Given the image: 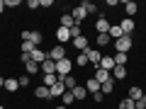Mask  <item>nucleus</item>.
<instances>
[{
	"label": "nucleus",
	"mask_w": 146,
	"mask_h": 109,
	"mask_svg": "<svg viewBox=\"0 0 146 109\" xmlns=\"http://www.w3.org/2000/svg\"><path fill=\"white\" fill-rule=\"evenodd\" d=\"M71 92H73V97H76V99H85V97H88V90H85V85H76Z\"/></svg>",
	"instance_id": "18"
},
{
	"label": "nucleus",
	"mask_w": 146,
	"mask_h": 109,
	"mask_svg": "<svg viewBox=\"0 0 146 109\" xmlns=\"http://www.w3.org/2000/svg\"><path fill=\"white\" fill-rule=\"evenodd\" d=\"M63 85H66V90H73L76 85H78V80H76V75H66V78H63Z\"/></svg>",
	"instance_id": "25"
},
{
	"label": "nucleus",
	"mask_w": 146,
	"mask_h": 109,
	"mask_svg": "<svg viewBox=\"0 0 146 109\" xmlns=\"http://www.w3.org/2000/svg\"><path fill=\"white\" fill-rule=\"evenodd\" d=\"M107 44H112L110 34H98V46H107Z\"/></svg>",
	"instance_id": "30"
},
{
	"label": "nucleus",
	"mask_w": 146,
	"mask_h": 109,
	"mask_svg": "<svg viewBox=\"0 0 146 109\" xmlns=\"http://www.w3.org/2000/svg\"><path fill=\"white\" fill-rule=\"evenodd\" d=\"M27 7H32V10H36V7H39V0H29V3H27Z\"/></svg>",
	"instance_id": "39"
},
{
	"label": "nucleus",
	"mask_w": 146,
	"mask_h": 109,
	"mask_svg": "<svg viewBox=\"0 0 146 109\" xmlns=\"http://www.w3.org/2000/svg\"><path fill=\"white\" fill-rule=\"evenodd\" d=\"M112 78H115V80H124V78H127V68H124V66H115Z\"/></svg>",
	"instance_id": "23"
},
{
	"label": "nucleus",
	"mask_w": 146,
	"mask_h": 109,
	"mask_svg": "<svg viewBox=\"0 0 146 109\" xmlns=\"http://www.w3.org/2000/svg\"><path fill=\"white\" fill-rule=\"evenodd\" d=\"M127 97L136 102V99H141V97H144V90H141L139 85H131V87H129V95H127Z\"/></svg>",
	"instance_id": "16"
},
{
	"label": "nucleus",
	"mask_w": 146,
	"mask_h": 109,
	"mask_svg": "<svg viewBox=\"0 0 146 109\" xmlns=\"http://www.w3.org/2000/svg\"><path fill=\"white\" fill-rule=\"evenodd\" d=\"M54 109H66V107H63V104H58V107H54Z\"/></svg>",
	"instance_id": "43"
},
{
	"label": "nucleus",
	"mask_w": 146,
	"mask_h": 109,
	"mask_svg": "<svg viewBox=\"0 0 146 109\" xmlns=\"http://www.w3.org/2000/svg\"><path fill=\"white\" fill-rule=\"evenodd\" d=\"M39 7H51V0H39Z\"/></svg>",
	"instance_id": "40"
},
{
	"label": "nucleus",
	"mask_w": 146,
	"mask_h": 109,
	"mask_svg": "<svg viewBox=\"0 0 146 109\" xmlns=\"http://www.w3.org/2000/svg\"><path fill=\"white\" fill-rule=\"evenodd\" d=\"M49 90H51V97H63V92H66V85L58 80V83H56V85H51Z\"/></svg>",
	"instance_id": "15"
},
{
	"label": "nucleus",
	"mask_w": 146,
	"mask_h": 109,
	"mask_svg": "<svg viewBox=\"0 0 146 109\" xmlns=\"http://www.w3.org/2000/svg\"><path fill=\"white\" fill-rule=\"evenodd\" d=\"M115 66H127V61H129V53H115Z\"/></svg>",
	"instance_id": "24"
},
{
	"label": "nucleus",
	"mask_w": 146,
	"mask_h": 109,
	"mask_svg": "<svg viewBox=\"0 0 146 109\" xmlns=\"http://www.w3.org/2000/svg\"><path fill=\"white\" fill-rule=\"evenodd\" d=\"M39 70H42L44 75H56V63H54L51 58H46V61L39 66Z\"/></svg>",
	"instance_id": "9"
},
{
	"label": "nucleus",
	"mask_w": 146,
	"mask_h": 109,
	"mask_svg": "<svg viewBox=\"0 0 146 109\" xmlns=\"http://www.w3.org/2000/svg\"><path fill=\"white\" fill-rule=\"evenodd\" d=\"M5 7H20V0H5Z\"/></svg>",
	"instance_id": "38"
},
{
	"label": "nucleus",
	"mask_w": 146,
	"mask_h": 109,
	"mask_svg": "<svg viewBox=\"0 0 146 109\" xmlns=\"http://www.w3.org/2000/svg\"><path fill=\"white\" fill-rule=\"evenodd\" d=\"M85 56H88V63H93L95 68L100 66V61H102V53H100V49H88V51H83Z\"/></svg>",
	"instance_id": "4"
},
{
	"label": "nucleus",
	"mask_w": 146,
	"mask_h": 109,
	"mask_svg": "<svg viewBox=\"0 0 146 109\" xmlns=\"http://www.w3.org/2000/svg\"><path fill=\"white\" fill-rule=\"evenodd\" d=\"M98 68H102V70H110V73H112V70H115V58H112V56H102V61H100Z\"/></svg>",
	"instance_id": "13"
},
{
	"label": "nucleus",
	"mask_w": 146,
	"mask_h": 109,
	"mask_svg": "<svg viewBox=\"0 0 146 109\" xmlns=\"http://www.w3.org/2000/svg\"><path fill=\"white\" fill-rule=\"evenodd\" d=\"M17 83H20V87H27V85L32 83V78H29V75L25 73V75H20V78H17Z\"/></svg>",
	"instance_id": "35"
},
{
	"label": "nucleus",
	"mask_w": 146,
	"mask_h": 109,
	"mask_svg": "<svg viewBox=\"0 0 146 109\" xmlns=\"http://www.w3.org/2000/svg\"><path fill=\"white\" fill-rule=\"evenodd\" d=\"M134 109H146V95H144L141 99H136V102H134Z\"/></svg>",
	"instance_id": "36"
},
{
	"label": "nucleus",
	"mask_w": 146,
	"mask_h": 109,
	"mask_svg": "<svg viewBox=\"0 0 146 109\" xmlns=\"http://www.w3.org/2000/svg\"><path fill=\"white\" fill-rule=\"evenodd\" d=\"M73 99H76V97H73V92H71V90H66V92H63V97H61V104H63V107H68Z\"/></svg>",
	"instance_id": "28"
},
{
	"label": "nucleus",
	"mask_w": 146,
	"mask_h": 109,
	"mask_svg": "<svg viewBox=\"0 0 146 109\" xmlns=\"http://www.w3.org/2000/svg\"><path fill=\"white\" fill-rule=\"evenodd\" d=\"M85 90H88V95H95V92H100V83L95 78H88V83H85Z\"/></svg>",
	"instance_id": "17"
},
{
	"label": "nucleus",
	"mask_w": 146,
	"mask_h": 109,
	"mask_svg": "<svg viewBox=\"0 0 146 109\" xmlns=\"http://www.w3.org/2000/svg\"><path fill=\"white\" fill-rule=\"evenodd\" d=\"M5 90H7V92H17V90H20L17 78H5Z\"/></svg>",
	"instance_id": "19"
},
{
	"label": "nucleus",
	"mask_w": 146,
	"mask_h": 109,
	"mask_svg": "<svg viewBox=\"0 0 146 109\" xmlns=\"http://www.w3.org/2000/svg\"><path fill=\"white\" fill-rule=\"evenodd\" d=\"M73 49H78L80 53H83V51H88V49H90L88 36H76V39H73Z\"/></svg>",
	"instance_id": "7"
},
{
	"label": "nucleus",
	"mask_w": 146,
	"mask_h": 109,
	"mask_svg": "<svg viewBox=\"0 0 146 109\" xmlns=\"http://www.w3.org/2000/svg\"><path fill=\"white\" fill-rule=\"evenodd\" d=\"M115 53H129L131 51V36H119L117 41H112Z\"/></svg>",
	"instance_id": "1"
},
{
	"label": "nucleus",
	"mask_w": 146,
	"mask_h": 109,
	"mask_svg": "<svg viewBox=\"0 0 146 109\" xmlns=\"http://www.w3.org/2000/svg\"><path fill=\"white\" fill-rule=\"evenodd\" d=\"M22 41H32L36 49H39V44L44 41V34H42V32H36V29H34V32L27 29V32H22Z\"/></svg>",
	"instance_id": "2"
},
{
	"label": "nucleus",
	"mask_w": 146,
	"mask_h": 109,
	"mask_svg": "<svg viewBox=\"0 0 146 109\" xmlns=\"http://www.w3.org/2000/svg\"><path fill=\"white\" fill-rule=\"evenodd\" d=\"M25 73L27 75H36V73H39V63H34V61H29V63H25Z\"/></svg>",
	"instance_id": "22"
},
{
	"label": "nucleus",
	"mask_w": 146,
	"mask_h": 109,
	"mask_svg": "<svg viewBox=\"0 0 146 109\" xmlns=\"http://www.w3.org/2000/svg\"><path fill=\"white\" fill-rule=\"evenodd\" d=\"M73 24H76V22H73V17H71V15H61V27H66V29H71Z\"/></svg>",
	"instance_id": "29"
},
{
	"label": "nucleus",
	"mask_w": 146,
	"mask_h": 109,
	"mask_svg": "<svg viewBox=\"0 0 146 109\" xmlns=\"http://www.w3.org/2000/svg\"><path fill=\"white\" fill-rule=\"evenodd\" d=\"M117 109H134V99H129V97H124L119 104H117Z\"/></svg>",
	"instance_id": "27"
},
{
	"label": "nucleus",
	"mask_w": 146,
	"mask_h": 109,
	"mask_svg": "<svg viewBox=\"0 0 146 109\" xmlns=\"http://www.w3.org/2000/svg\"><path fill=\"white\" fill-rule=\"evenodd\" d=\"M20 49H22V53H32L36 46H34L32 41H22V44H20Z\"/></svg>",
	"instance_id": "31"
},
{
	"label": "nucleus",
	"mask_w": 146,
	"mask_h": 109,
	"mask_svg": "<svg viewBox=\"0 0 146 109\" xmlns=\"http://www.w3.org/2000/svg\"><path fill=\"white\" fill-rule=\"evenodd\" d=\"M136 10H139V5H136L134 0H127V3H124V12H127V17H131V20H134Z\"/></svg>",
	"instance_id": "14"
},
{
	"label": "nucleus",
	"mask_w": 146,
	"mask_h": 109,
	"mask_svg": "<svg viewBox=\"0 0 146 109\" xmlns=\"http://www.w3.org/2000/svg\"><path fill=\"white\" fill-rule=\"evenodd\" d=\"M112 90H115V78H112V80H107V83H102V85H100V92H102L105 97H107V95H112Z\"/></svg>",
	"instance_id": "20"
},
{
	"label": "nucleus",
	"mask_w": 146,
	"mask_h": 109,
	"mask_svg": "<svg viewBox=\"0 0 146 109\" xmlns=\"http://www.w3.org/2000/svg\"><path fill=\"white\" fill-rule=\"evenodd\" d=\"M80 7L85 10V15H95V12H98V5H95V3H90V0H83V3H80Z\"/></svg>",
	"instance_id": "21"
},
{
	"label": "nucleus",
	"mask_w": 146,
	"mask_h": 109,
	"mask_svg": "<svg viewBox=\"0 0 146 109\" xmlns=\"http://www.w3.org/2000/svg\"><path fill=\"white\" fill-rule=\"evenodd\" d=\"M49 58H51L54 63L63 61V58H66V46H61V44H58V46H54L51 51H49Z\"/></svg>",
	"instance_id": "3"
},
{
	"label": "nucleus",
	"mask_w": 146,
	"mask_h": 109,
	"mask_svg": "<svg viewBox=\"0 0 146 109\" xmlns=\"http://www.w3.org/2000/svg\"><path fill=\"white\" fill-rule=\"evenodd\" d=\"M68 32H71V39H76V36H83V29H80V24H73Z\"/></svg>",
	"instance_id": "33"
},
{
	"label": "nucleus",
	"mask_w": 146,
	"mask_h": 109,
	"mask_svg": "<svg viewBox=\"0 0 146 109\" xmlns=\"http://www.w3.org/2000/svg\"><path fill=\"white\" fill-rule=\"evenodd\" d=\"M110 27H112V24L107 22V17L100 15V17H98V22H95V32H98V34H110Z\"/></svg>",
	"instance_id": "5"
},
{
	"label": "nucleus",
	"mask_w": 146,
	"mask_h": 109,
	"mask_svg": "<svg viewBox=\"0 0 146 109\" xmlns=\"http://www.w3.org/2000/svg\"><path fill=\"white\" fill-rule=\"evenodd\" d=\"M76 66L85 68V66H88V56H85V53H78V58H76Z\"/></svg>",
	"instance_id": "34"
},
{
	"label": "nucleus",
	"mask_w": 146,
	"mask_h": 109,
	"mask_svg": "<svg viewBox=\"0 0 146 109\" xmlns=\"http://www.w3.org/2000/svg\"><path fill=\"white\" fill-rule=\"evenodd\" d=\"M3 10H5V0H0V15H3Z\"/></svg>",
	"instance_id": "41"
},
{
	"label": "nucleus",
	"mask_w": 146,
	"mask_h": 109,
	"mask_svg": "<svg viewBox=\"0 0 146 109\" xmlns=\"http://www.w3.org/2000/svg\"><path fill=\"white\" fill-rule=\"evenodd\" d=\"M34 95H36L39 99H51V90H49L46 85H36V87H34Z\"/></svg>",
	"instance_id": "10"
},
{
	"label": "nucleus",
	"mask_w": 146,
	"mask_h": 109,
	"mask_svg": "<svg viewBox=\"0 0 146 109\" xmlns=\"http://www.w3.org/2000/svg\"><path fill=\"white\" fill-rule=\"evenodd\" d=\"M134 20H131V17H124V20L119 22V29H122V34L124 36H131V32H134Z\"/></svg>",
	"instance_id": "6"
},
{
	"label": "nucleus",
	"mask_w": 146,
	"mask_h": 109,
	"mask_svg": "<svg viewBox=\"0 0 146 109\" xmlns=\"http://www.w3.org/2000/svg\"><path fill=\"white\" fill-rule=\"evenodd\" d=\"M71 17H73V22H76V24H80V22H83L85 20V17H88V15H85V10H83V7H73V12H71Z\"/></svg>",
	"instance_id": "12"
},
{
	"label": "nucleus",
	"mask_w": 146,
	"mask_h": 109,
	"mask_svg": "<svg viewBox=\"0 0 146 109\" xmlns=\"http://www.w3.org/2000/svg\"><path fill=\"white\" fill-rule=\"evenodd\" d=\"M93 99H95L98 104H102V102H105V95H102V92H95V95H93Z\"/></svg>",
	"instance_id": "37"
},
{
	"label": "nucleus",
	"mask_w": 146,
	"mask_h": 109,
	"mask_svg": "<svg viewBox=\"0 0 146 109\" xmlns=\"http://www.w3.org/2000/svg\"><path fill=\"white\" fill-rule=\"evenodd\" d=\"M119 36H124V34H122V29H119V24H117V27H110V39H112V41H117Z\"/></svg>",
	"instance_id": "26"
},
{
	"label": "nucleus",
	"mask_w": 146,
	"mask_h": 109,
	"mask_svg": "<svg viewBox=\"0 0 146 109\" xmlns=\"http://www.w3.org/2000/svg\"><path fill=\"white\" fill-rule=\"evenodd\" d=\"M0 109H5V107H3V104H0Z\"/></svg>",
	"instance_id": "44"
},
{
	"label": "nucleus",
	"mask_w": 146,
	"mask_h": 109,
	"mask_svg": "<svg viewBox=\"0 0 146 109\" xmlns=\"http://www.w3.org/2000/svg\"><path fill=\"white\" fill-rule=\"evenodd\" d=\"M93 78L98 80L100 85H102V83H107V80H112V73H110V70H102V68H95V73H93Z\"/></svg>",
	"instance_id": "8"
},
{
	"label": "nucleus",
	"mask_w": 146,
	"mask_h": 109,
	"mask_svg": "<svg viewBox=\"0 0 146 109\" xmlns=\"http://www.w3.org/2000/svg\"><path fill=\"white\" fill-rule=\"evenodd\" d=\"M56 39H58V44L71 41V32H68L66 27H58V29H56Z\"/></svg>",
	"instance_id": "11"
},
{
	"label": "nucleus",
	"mask_w": 146,
	"mask_h": 109,
	"mask_svg": "<svg viewBox=\"0 0 146 109\" xmlns=\"http://www.w3.org/2000/svg\"><path fill=\"white\" fill-rule=\"evenodd\" d=\"M0 87H5V78L3 75H0Z\"/></svg>",
	"instance_id": "42"
},
{
	"label": "nucleus",
	"mask_w": 146,
	"mask_h": 109,
	"mask_svg": "<svg viewBox=\"0 0 146 109\" xmlns=\"http://www.w3.org/2000/svg\"><path fill=\"white\" fill-rule=\"evenodd\" d=\"M44 85H46V87H51V85H56L58 83V78H56V75H44Z\"/></svg>",
	"instance_id": "32"
}]
</instances>
